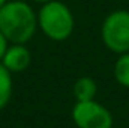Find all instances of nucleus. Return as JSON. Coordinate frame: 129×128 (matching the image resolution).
<instances>
[{
    "label": "nucleus",
    "mask_w": 129,
    "mask_h": 128,
    "mask_svg": "<svg viewBox=\"0 0 129 128\" xmlns=\"http://www.w3.org/2000/svg\"><path fill=\"white\" fill-rule=\"evenodd\" d=\"M6 2H8V0H0V8H2V6H3V5L6 3Z\"/></svg>",
    "instance_id": "nucleus-11"
},
{
    "label": "nucleus",
    "mask_w": 129,
    "mask_h": 128,
    "mask_svg": "<svg viewBox=\"0 0 129 128\" xmlns=\"http://www.w3.org/2000/svg\"><path fill=\"white\" fill-rule=\"evenodd\" d=\"M33 2H36V3H47V2H51V0H33Z\"/></svg>",
    "instance_id": "nucleus-10"
},
{
    "label": "nucleus",
    "mask_w": 129,
    "mask_h": 128,
    "mask_svg": "<svg viewBox=\"0 0 129 128\" xmlns=\"http://www.w3.org/2000/svg\"><path fill=\"white\" fill-rule=\"evenodd\" d=\"M114 77L119 84L129 88V51L122 53L114 63Z\"/></svg>",
    "instance_id": "nucleus-8"
},
{
    "label": "nucleus",
    "mask_w": 129,
    "mask_h": 128,
    "mask_svg": "<svg viewBox=\"0 0 129 128\" xmlns=\"http://www.w3.org/2000/svg\"><path fill=\"white\" fill-rule=\"evenodd\" d=\"M102 42L113 53L129 51V11L117 9L108 14L101 27Z\"/></svg>",
    "instance_id": "nucleus-3"
},
{
    "label": "nucleus",
    "mask_w": 129,
    "mask_h": 128,
    "mask_svg": "<svg viewBox=\"0 0 129 128\" xmlns=\"http://www.w3.org/2000/svg\"><path fill=\"white\" fill-rule=\"evenodd\" d=\"M12 95V78H11V71L0 63V109H3Z\"/></svg>",
    "instance_id": "nucleus-7"
},
{
    "label": "nucleus",
    "mask_w": 129,
    "mask_h": 128,
    "mask_svg": "<svg viewBox=\"0 0 129 128\" xmlns=\"http://www.w3.org/2000/svg\"><path fill=\"white\" fill-rule=\"evenodd\" d=\"M98 92V86L93 78L90 77H81L74 84V95L77 101H92L95 99Z\"/></svg>",
    "instance_id": "nucleus-6"
},
{
    "label": "nucleus",
    "mask_w": 129,
    "mask_h": 128,
    "mask_svg": "<svg viewBox=\"0 0 129 128\" xmlns=\"http://www.w3.org/2000/svg\"><path fill=\"white\" fill-rule=\"evenodd\" d=\"M74 15L60 0L42 3L38 12V26L53 41H64L74 32Z\"/></svg>",
    "instance_id": "nucleus-2"
},
{
    "label": "nucleus",
    "mask_w": 129,
    "mask_h": 128,
    "mask_svg": "<svg viewBox=\"0 0 129 128\" xmlns=\"http://www.w3.org/2000/svg\"><path fill=\"white\" fill-rule=\"evenodd\" d=\"M30 60H32V54L24 47V44H12L11 47H8L2 59V63L11 72H21L30 65Z\"/></svg>",
    "instance_id": "nucleus-5"
},
{
    "label": "nucleus",
    "mask_w": 129,
    "mask_h": 128,
    "mask_svg": "<svg viewBox=\"0 0 129 128\" xmlns=\"http://www.w3.org/2000/svg\"><path fill=\"white\" fill-rule=\"evenodd\" d=\"M8 39H6V36L2 33L0 30V60L3 59V56H5V53H6V50H8Z\"/></svg>",
    "instance_id": "nucleus-9"
},
{
    "label": "nucleus",
    "mask_w": 129,
    "mask_h": 128,
    "mask_svg": "<svg viewBox=\"0 0 129 128\" xmlns=\"http://www.w3.org/2000/svg\"><path fill=\"white\" fill-rule=\"evenodd\" d=\"M38 27V15L23 0L6 2L0 8V30L12 44H26Z\"/></svg>",
    "instance_id": "nucleus-1"
},
{
    "label": "nucleus",
    "mask_w": 129,
    "mask_h": 128,
    "mask_svg": "<svg viewBox=\"0 0 129 128\" xmlns=\"http://www.w3.org/2000/svg\"><path fill=\"white\" fill-rule=\"evenodd\" d=\"M72 118L78 128H113L111 113L95 99L77 101Z\"/></svg>",
    "instance_id": "nucleus-4"
}]
</instances>
